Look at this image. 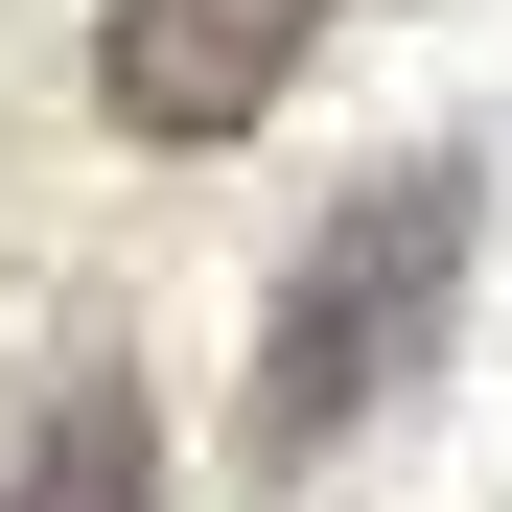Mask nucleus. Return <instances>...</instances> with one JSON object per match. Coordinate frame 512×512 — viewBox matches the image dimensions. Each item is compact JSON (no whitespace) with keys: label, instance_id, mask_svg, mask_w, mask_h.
<instances>
[{"label":"nucleus","instance_id":"nucleus-1","mask_svg":"<svg viewBox=\"0 0 512 512\" xmlns=\"http://www.w3.org/2000/svg\"><path fill=\"white\" fill-rule=\"evenodd\" d=\"M466 233H489V163H466V140H419V163H373V187H350V210L280 256V303H256V396H233V443L280 466V489L350 443V419H373L419 350H443Z\"/></svg>","mask_w":512,"mask_h":512},{"label":"nucleus","instance_id":"nucleus-2","mask_svg":"<svg viewBox=\"0 0 512 512\" xmlns=\"http://www.w3.org/2000/svg\"><path fill=\"white\" fill-rule=\"evenodd\" d=\"M303 47H326V0H117L94 24V94H117V140L210 163V140H256L303 94Z\"/></svg>","mask_w":512,"mask_h":512},{"label":"nucleus","instance_id":"nucleus-3","mask_svg":"<svg viewBox=\"0 0 512 512\" xmlns=\"http://www.w3.org/2000/svg\"><path fill=\"white\" fill-rule=\"evenodd\" d=\"M0 512H163V419H140V373H70V396L24 419V466H0Z\"/></svg>","mask_w":512,"mask_h":512}]
</instances>
